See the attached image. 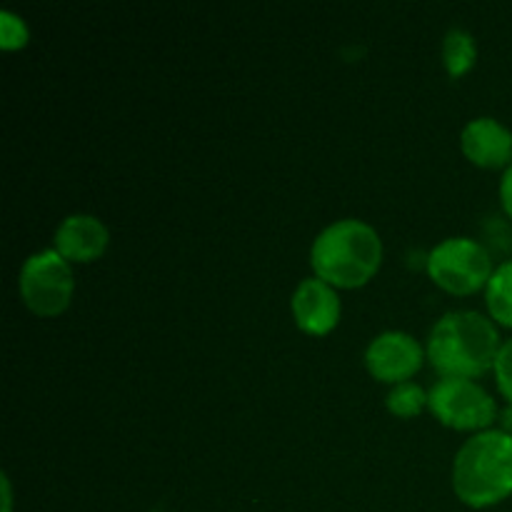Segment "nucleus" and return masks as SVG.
I'll return each instance as SVG.
<instances>
[{
    "label": "nucleus",
    "mask_w": 512,
    "mask_h": 512,
    "mask_svg": "<svg viewBox=\"0 0 512 512\" xmlns=\"http://www.w3.org/2000/svg\"><path fill=\"white\" fill-rule=\"evenodd\" d=\"M155 512H158V510H155Z\"/></svg>",
    "instance_id": "obj_18"
},
{
    "label": "nucleus",
    "mask_w": 512,
    "mask_h": 512,
    "mask_svg": "<svg viewBox=\"0 0 512 512\" xmlns=\"http://www.w3.org/2000/svg\"><path fill=\"white\" fill-rule=\"evenodd\" d=\"M460 148L478 168L508 170L512 165V133L495 118H478L465 125Z\"/></svg>",
    "instance_id": "obj_8"
},
{
    "label": "nucleus",
    "mask_w": 512,
    "mask_h": 512,
    "mask_svg": "<svg viewBox=\"0 0 512 512\" xmlns=\"http://www.w3.org/2000/svg\"><path fill=\"white\" fill-rule=\"evenodd\" d=\"M425 405H428V395L415 383L395 385L388 395V410L395 418H415L423 413Z\"/></svg>",
    "instance_id": "obj_13"
},
{
    "label": "nucleus",
    "mask_w": 512,
    "mask_h": 512,
    "mask_svg": "<svg viewBox=\"0 0 512 512\" xmlns=\"http://www.w3.org/2000/svg\"><path fill=\"white\" fill-rule=\"evenodd\" d=\"M425 353L418 340L408 333H383L368 345L365 365L380 383H408L423 365Z\"/></svg>",
    "instance_id": "obj_7"
},
{
    "label": "nucleus",
    "mask_w": 512,
    "mask_h": 512,
    "mask_svg": "<svg viewBox=\"0 0 512 512\" xmlns=\"http://www.w3.org/2000/svg\"><path fill=\"white\" fill-rule=\"evenodd\" d=\"M493 370H495V378H498L500 393H503V398L512 405V338L508 343H503V348H500Z\"/></svg>",
    "instance_id": "obj_15"
},
{
    "label": "nucleus",
    "mask_w": 512,
    "mask_h": 512,
    "mask_svg": "<svg viewBox=\"0 0 512 512\" xmlns=\"http://www.w3.org/2000/svg\"><path fill=\"white\" fill-rule=\"evenodd\" d=\"M428 408L435 418L453 430H483L490 428L498 415V405L488 390L473 380L443 378L428 393Z\"/></svg>",
    "instance_id": "obj_6"
},
{
    "label": "nucleus",
    "mask_w": 512,
    "mask_h": 512,
    "mask_svg": "<svg viewBox=\"0 0 512 512\" xmlns=\"http://www.w3.org/2000/svg\"><path fill=\"white\" fill-rule=\"evenodd\" d=\"M28 45V28L23 20L10 10L0 13V48L3 50H20Z\"/></svg>",
    "instance_id": "obj_14"
},
{
    "label": "nucleus",
    "mask_w": 512,
    "mask_h": 512,
    "mask_svg": "<svg viewBox=\"0 0 512 512\" xmlns=\"http://www.w3.org/2000/svg\"><path fill=\"white\" fill-rule=\"evenodd\" d=\"M0 485H3V512H10V505H13V495H10V480L0 478Z\"/></svg>",
    "instance_id": "obj_17"
},
{
    "label": "nucleus",
    "mask_w": 512,
    "mask_h": 512,
    "mask_svg": "<svg viewBox=\"0 0 512 512\" xmlns=\"http://www.w3.org/2000/svg\"><path fill=\"white\" fill-rule=\"evenodd\" d=\"M73 290V270L58 250L30 255L20 270V298L40 318L65 313L73 300Z\"/></svg>",
    "instance_id": "obj_5"
},
{
    "label": "nucleus",
    "mask_w": 512,
    "mask_h": 512,
    "mask_svg": "<svg viewBox=\"0 0 512 512\" xmlns=\"http://www.w3.org/2000/svg\"><path fill=\"white\" fill-rule=\"evenodd\" d=\"M428 273L445 293L473 295L480 288H488L493 278V260L475 240L450 238L430 253Z\"/></svg>",
    "instance_id": "obj_4"
},
{
    "label": "nucleus",
    "mask_w": 512,
    "mask_h": 512,
    "mask_svg": "<svg viewBox=\"0 0 512 512\" xmlns=\"http://www.w3.org/2000/svg\"><path fill=\"white\" fill-rule=\"evenodd\" d=\"M108 228L93 215H70L55 230V250L68 263H93L108 248Z\"/></svg>",
    "instance_id": "obj_10"
},
{
    "label": "nucleus",
    "mask_w": 512,
    "mask_h": 512,
    "mask_svg": "<svg viewBox=\"0 0 512 512\" xmlns=\"http://www.w3.org/2000/svg\"><path fill=\"white\" fill-rule=\"evenodd\" d=\"M293 318L308 335L333 333L340 320V300L320 278L303 280L293 293Z\"/></svg>",
    "instance_id": "obj_9"
},
{
    "label": "nucleus",
    "mask_w": 512,
    "mask_h": 512,
    "mask_svg": "<svg viewBox=\"0 0 512 512\" xmlns=\"http://www.w3.org/2000/svg\"><path fill=\"white\" fill-rule=\"evenodd\" d=\"M485 300L493 320H498L505 328H512V260L500 265L485 288Z\"/></svg>",
    "instance_id": "obj_11"
},
{
    "label": "nucleus",
    "mask_w": 512,
    "mask_h": 512,
    "mask_svg": "<svg viewBox=\"0 0 512 512\" xmlns=\"http://www.w3.org/2000/svg\"><path fill=\"white\" fill-rule=\"evenodd\" d=\"M475 58H478V48H475L473 35L465 33V30L460 28L450 30V33L445 35L443 63L453 78H460V75L468 73V70L475 65Z\"/></svg>",
    "instance_id": "obj_12"
},
{
    "label": "nucleus",
    "mask_w": 512,
    "mask_h": 512,
    "mask_svg": "<svg viewBox=\"0 0 512 512\" xmlns=\"http://www.w3.org/2000/svg\"><path fill=\"white\" fill-rule=\"evenodd\" d=\"M500 200H503L505 213H508L512 218V165L508 170H505L503 183H500Z\"/></svg>",
    "instance_id": "obj_16"
},
{
    "label": "nucleus",
    "mask_w": 512,
    "mask_h": 512,
    "mask_svg": "<svg viewBox=\"0 0 512 512\" xmlns=\"http://www.w3.org/2000/svg\"><path fill=\"white\" fill-rule=\"evenodd\" d=\"M453 490L470 508H490L512 495V435L485 430L455 455Z\"/></svg>",
    "instance_id": "obj_3"
},
{
    "label": "nucleus",
    "mask_w": 512,
    "mask_h": 512,
    "mask_svg": "<svg viewBox=\"0 0 512 512\" xmlns=\"http://www.w3.org/2000/svg\"><path fill=\"white\" fill-rule=\"evenodd\" d=\"M310 263L330 288L353 290L375 278L383 263V243L370 225L340 220L315 238Z\"/></svg>",
    "instance_id": "obj_2"
},
{
    "label": "nucleus",
    "mask_w": 512,
    "mask_h": 512,
    "mask_svg": "<svg viewBox=\"0 0 512 512\" xmlns=\"http://www.w3.org/2000/svg\"><path fill=\"white\" fill-rule=\"evenodd\" d=\"M500 335L493 320L473 310L448 313L435 323L428 340V358L443 378L473 380L495 368Z\"/></svg>",
    "instance_id": "obj_1"
}]
</instances>
